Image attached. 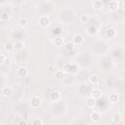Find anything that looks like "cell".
<instances>
[{
	"instance_id": "26",
	"label": "cell",
	"mask_w": 125,
	"mask_h": 125,
	"mask_svg": "<svg viewBox=\"0 0 125 125\" xmlns=\"http://www.w3.org/2000/svg\"><path fill=\"white\" fill-rule=\"evenodd\" d=\"M32 125H43V121L41 118H34L31 122Z\"/></svg>"
},
{
	"instance_id": "18",
	"label": "cell",
	"mask_w": 125,
	"mask_h": 125,
	"mask_svg": "<svg viewBox=\"0 0 125 125\" xmlns=\"http://www.w3.org/2000/svg\"><path fill=\"white\" fill-rule=\"evenodd\" d=\"M27 22H28V21H27V19H26L25 17H21V18H20V19L18 20V24H19V26H21V27L26 26Z\"/></svg>"
},
{
	"instance_id": "23",
	"label": "cell",
	"mask_w": 125,
	"mask_h": 125,
	"mask_svg": "<svg viewBox=\"0 0 125 125\" xmlns=\"http://www.w3.org/2000/svg\"><path fill=\"white\" fill-rule=\"evenodd\" d=\"M92 5H93V8H95V9H97V10L102 9V8H103V6H104L103 2H102V1H100V0H96V1H94Z\"/></svg>"
},
{
	"instance_id": "4",
	"label": "cell",
	"mask_w": 125,
	"mask_h": 125,
	"mask_svg": "<svg viewBox=\"0 0 125 125\" xmlns=\"http://www.w3.org/2000/svg\"><path fill=\"white\" fill-rule=\"evenodd\" d=\"M72 42L74 45H81L84 42V37L80 34V33H75L72 37Z\"/></svg>"
},
{
	"instance_id": "7",
	"label": "cell",
	"mask_w": 125,
	"mask_h": 125,
	"mask_svg": "<svg viewBox=\"0 0 125 125\" xmlns=\"http://www.w3.org/2000/svg\"><path fill=\"white\" fill-rule=\"evenodd\" d=\"M107 8H108V10L111 11V12H114V11L118 10V8H119V3H118V1H116V0H111V1H109L108 5H107Z\"/></svg>"
},
{
	"instance_id": "1",
	"label": "cell",
	"mask_w": 125,
	"mask_h": 125,
	"mask_svg": "<svg viewBox=\"0 0 125 125\" xmlns=\"http://www.w3.org/2000/svg\"><path fill=\"white\" fill-rule=\"evenodd\" d=\"M38 23L41 27H48L51 23V21H50V18L48 16H41L38 20Z\"/></svg>"
},
{
	"instance_id": "15",
	"label": "cell",
	"mask_w": 125,
	"mask_h": 125,
	"mask_svg": "<svg viewBox=\"0 0 125 125\" xmlns=\"http://www.w3.org/2000/svg\"><path fill=\"white\" fill-rule=\"evenodd\" d=\"M64 75H65V72L63 70H57L55 72V79L61 81L64 78Z\"/></svg>"
},
{
	"instance_id": "30",
	"label": "cell",
	"mask_w": 125,
	"mask_h": 125,
	"mask_svg": "<svg viewBox=\"0 0 125 125\" xmlns=\"http://www.w3.org/2000/svg\"><path fill=\"white\" fill-rule=\"evenodd\" d=\"M10 62H11V60H10V59H8V58H7V59H6V61H5V62H4V63H6V64H10Z\"/></svg>"
},
{
	"instance_id": "29",
	"label": "cell",
	"mask_w": 125,
	"mask_h": 125,
	"mask_svg": "<svg viewBox=\"0 0 125 125\" xmlns=\"http://www.w3.org/2000/svg\"><path fill=\"white\" fill-rule=\"evenodd\" d=\"M6 59H7V58L4 56V54H1V62H1V64H4V62H5Z\"/></svg>"
},
{
	"instance_id": "20",
	"label": "cell",
	"mask_w": 125,
	"mask_h": 125,
	"mask_svg": "<svg viewBox=\"0 0 125 125\" xmlns=\"http://www.w3.org/2000/svg\"><path fill=\"white\" fill-rule=\"evenodd\" d=\"M72 67H73V64L72 63H70V62H67V63H65L64 65H63V67H62V70L65 72V73H69V72H71L73 69H72Z\"/></svg>"
},
{
	"instance_id": "21",
	"label": "cell",
	"mask_w": 125,
	"mask_h": 125,
	"mask_svg": "<svg viewBox=\"0 0 125 125\" xmlns=\"http://www.w3.org/2000/svg\"><path fill=\"white\" fill-rule=\"evenodd\" d=\"M87 32H88V34H89V35H91V36H94V35H96V34L98 33V29H97V27H96V26L92 25V26L88 27V29H87Z\"/></svg>"
},
{
	"instance_id": "2",
	"label": "cell",
	"mask_w": 125,
	"mask_h": 125,
	"mask_svg": "<svg viewBox=\"0 0 125 125\" xmlns=\"http://www.w3.org/2000/svg\"><path fill=\"white\" fill-rule=\"evenodd\" d=\"M1 94L4 98H10L13 95V89L9 86H4L1 89Z\"/></svg>"
},
{
	"instance_id": "17",
	"label": "cell",
	"mask_w": 125,
	"mask_h": 125,
	"mask_svg": "<svg viewBox=\"0 0 125 125\" xmlns=\"http://www.w3.org/2000/svg\"><path fill=\"white\" fill-rule=\"evenodd\" d=\"M79 21L82 22V23H88L89 21H90V16L88 14H82L80 15L79 17Z\"/></svg>"
},
{
	"instance_id": "6",
	"label": "cell",
	"mask_w": 125,
	"mask_h": 125,
	"mask_svg": "<svg viewBox=\"0 0 125 125\" xmlns=\"http://www.w3.org/2000/svg\"><path fill=\"white\" fill-rule=\"evenodd\" d=\"M61 99H62V94L59 91H56L55 90V91L51 92V94H50V100H51V102L56 103V102H59Z\"/></svg>"
},
{
	"instance_id": "11",
	"label": "cell",
	"mask_w": 125,
	"mask_h": 125,
	"mask_svg": "<svg viewBox=\"0 0 125 125\" xmlns=\"http://www.w3.org/2000/svg\"><path fill=\"white\" fill-rule=\"evenodd\" d=\"M53 44H54L55 46H57V47L62 46V45L64 44V39H63V37H62V36H57V37H55L54 40H53Z\"/></svg>"
},
{
	"instance_id": "19",
	"label": "cell",
	"mask_w": 125,
	"mask_h": 125,
	"mask_svg": "<svg viewBox=\"0 0 125 125\" xmlns=\"http://www.w3.org/2000/svg\"><path fill=\"white\" fill-rule=\"evenodd\" d=\"M23 48H24V43L22 41H17L14 44V49L16 51H21Z\"/></svg>"
},
{
	"instance_id": "9",
	"label": "cell",
	"mask_w": 125,
	"mask_h": 125,
	"mask_svg": "<svg viewBox=\"0 0 125 125\" xmlns=\"http://www.w3.org/2000/svg\"><path fill=\"white\" fill-rule=\"evenodd\" d=\"M88 81L90 82V84L96 86L100 83V77L97 75V74H91L89 77H88Z\"/></svg>"
},
{
	"instance_id": "28",
	"label": "cell",
	"mask_w": 125,
	"mask_h": 125,
	"mask_svg": "<svg viewBox=\"0 0 125 125\" xmlns=\"http://www.w3.org/2000/svg\"><path fill=\"white\" fill-rule=\"evenodd\" d=\"M17 125H28V123H27V121H26L25 119H21V120L18 122Z\"/></svg>"
},
{
	"instance_id": "27",
	"label": "cell",
	"mask_w": 125,
	"mask_h": 125,
	"mask_svg": "<svg viewBox=\"0 0 125 125\" xmlns=\"http://www.w3.org/2000/svg\"><path fill=\"white\" fill-rule=\"evenodd\" d=\"M62 31V27H60V26H58V27H56V28L54 29V32H56V33L58 34V36H60L59 34H61Z\"/></svg>"
},
{
	"instance_id": "31",
	"label": "cell",
	"mask_w": 125,
	"mask_h": 125,
	"mask_svg": "<svg viewBox=\"0 0 125 125\" xmlns=\"http://www.w3.org/2000/svg\"><path fill=\"white\" fill-rule=\"evenodd\" d=\"M123 10H124V12H125V2L123 3Z\"/></svg>"
},
{
	"instance_id": "8",
	"label": "cell",
	"mask_w": 125,
	"mask_h": 125,
	"mask_svg": "<svg viewBox=\"0 0 125 125\" xmlns=\"http://www.w3.org/2000/svg\"><path fill=\"white\" fill-rule=\"evenodd\" d=\"M17 74H18V76L22 77V78H23V77H26V76L28 75V69H27L25 66H21V67L18 68Z\"/></svg>"
},
{
	"instance_id": "13",
	"label": "cell",
	"mask_w": 125,
	"mask_h": 125,
	"mask_svg": "<svg viewBox=\"0 0 125 125\" xmlns=\"http://www.w3.org/2000/svg\"><path fill=\"white\" fill-rule=\"evenodd\" d=\"M86 106L87 107H89V108H94L95 107V105H96V100L94 99V98H92V97H88L87 99H86Z\"/></svg>"
},
{
	"instance_id": "3",
	"label": "cell",
	"mask_w": 125,
	"mask_h": 125,
	"mask_svg": "<svg viewBox=\"0 0 125 125\" xmlns=\"http://www.w3.org/2000/svg\"><path fill=\"white\" fill-rule=\"evenodd\" d=\"M90 119L93 121V122H99L101 121L102 119V114L100 111L98 110H93L91 113H90Z\"/></svg>"
},
{
	"instance_id": "5",
	"label": "cell",
	"mask_w": 125,
	"mask_h": 125,
	"mask_svg": "<svg viewBox=\"0 0 125 125\" xmlns=\"http://www.w3.org/2000/svg\"><path fill=\"white\" fill-rule=\"evenodd\" d=\"M42 104V101L39 97H32L30 100V105L32 108H38Z\"/></svg>"
},
{
	"instance_id": "14",
	"label": "cell",
	"mask_w": 125,
	"mask_h": 125,
	"mask_svg": "<svg viewBox=\"0 0 125 125\" xmlns=\"http://www.w3.org/2000/svg\"><path fill=\"white\" fill-rule=\"evenodd\" d=\"M111 119L114 123H120L122 121V115L120 112H115L113 113V115L111 116Z\"/></svg>"
},
{
	"instance_id": "10",
	"label": "cell",
	"mask_w": 125,
	"mask_h": 125,
	"mask_svg": "<svg viewBox=\"0 0 125 125\" xmlns=\"http://www.w3.org/2000/svg\"><path fill=\"white\" fill-rule=\"evenodd\" d=\"M102 95H103L102 90L99 89V88H94V89L92 90V92H91V97L94 98L95 100H98V99L102 98Z\"/></svg>"
},
{
	"instance_id": "22",
	"label": "cell",
	"mask_w": 125,
	"mask_h": 125,
	"mask_svg": "<svg viewBox=\"0 0 125 125\" xmlns=\"http://www.w3.org/2000/svg\"><path fill=\"white\" fill-rule=\"evenodd\" d=\"M73 49H74V44H73V42H66V43L64 44V50H65V51L71 52V51H73Z\"/></svg>"
},
{
	"instance_id": "12",
	"label": "cell",
	"mask_w": 125,
	"mask_h": 125,
	"mask_svg": "<svg viewBox=\"0 0 125 125\" xmlns=\"http://www.w3.org/2000/svg\"><path fill=\"white\" fill-rule=\"evenodd\" d=\"M105 36L108 38V39H112L116 36V30L113 28V27H109L106 29L105 31Z\"/></svg>"
},
{
	"instance_id": "16",
	"label": "cell",
	"mask_w": 125,
	"mask_h": 125,
	"mask_svg": "<svg viewBox=\"0 0 125 125\" xmlns=\"http://www.w3.org/2000/svg\"><path fill=\"white\" fill-rule=\"evenodd\" d=\"M118 100H119L118 94H116V93H111V94H109V96H108V101H109L111 104L117 103Z\"/></svg>"
},
{
	"instance_id": "24",
	"label": "cell",
	"mask_w": 125,
	"mask_h": 125,
	"mask_svg": "<svg viewBox=\"0 0 125 125\" xmlns=\"http://www.w3.org/2000/svg\"><path fill=\"white\" fill-rule=\"evenodd\" d=\"M4 49H5L7 52H11V51L14 49V45H13L10 41H8V42H6V43L4 44Z\"/></svg>"
},
{
	"instance_id": "25",
	"label": "cell",
	"mask_w": 125,
	"mask_h": 125,
	"mask_svg": "<svg viewBox=\"0 0 125 125\" xmlns=\"http://www.w3.org/2000/svg\"><path fill=\"white\" fill-rule=\"evenodd\" d=\"M10 19V16H9V14L7 13V12H3L2 14H1V16H0V20L2 21H8Z\"/></svg>"
}]
</instances>
